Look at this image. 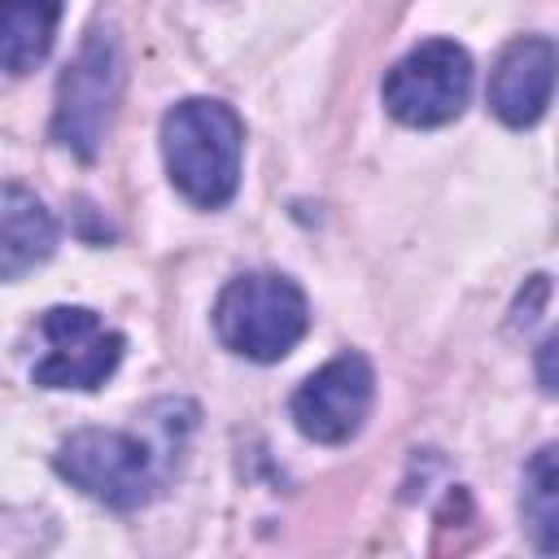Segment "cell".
<instances>
[{"instance_id":"1","label":"cell","mask_w":559,"mask_h":559,"mask_svg":"<svg viewBox=\"0 0 559 559\" xmlns=\"http://www.w3.org/2000/svg\"><path fill=\"white\" fill-rule=\"evenodd\" d=\"M245 127L223 100H179L162 118V157L170 183L201 210H218L240 183Z\"/></svg>"},{"instance_id":"2","label":"cell","mask_w":559,"mask_h":559,"mask_svg":"<svg viewBox=\"0 0 559 559\" xmlns=\"http://www.w3.org/2000/svg\"><path fill=\"white\" fill-rule=\"evenodd\" d=\"M306 323H310V310L301 288L288 275H271V271L236 275L214 301L218 341L231 354L253 362L284 358L306 336Z\"/></svg>"},{"instance_id":"3","label":"cell","mask_w":559,"mask_h":559,"mask_svg":"<svg viewBox=\"0 0 559 559\" xmlns=\"http://www.w3.org/2000/svg\"><path fill=\"white\" fill-rule=\"evenodd\" d=\"M472 96V57L454 39H424L384 74V109L406 127H441Z\"/></svg>"},{"instance_id":"4","label":"cell","mask_w":559,"mask_h":559,"mask_svg":"<svg viewBox=\"0 0 559 559\" xmlns=\"http://www.w3.org/2000/svg\"><path fill=\"white\" fill-rule=\"evenodd\" d=\"M57 472L87 498L131 511L157 493V467L144 441L114 428H83L61 441Z\"/></svg>"},{"instance_id":"5","label":"cell","mask_w":559,"mask_h":559,"mask_svg":"<svg viewBox=\"0 0 559 559\" xmlns=\"http://www.w3.org/2000/svg\"><path fill=\"white\" fill-rule=\"evenodd\" d=\"M39 336L44 354L35 362V384L44 389H96L122 358V336L83 306H52L39 319Z\"/></svg>"},{"instance_id":"6","label":"cell","mask_w":559,"mask_h":559,"mask_svg":"<svg viewBox=\"0 0 559 559\" xmlns=\"http://www.w3.org/2000/svg\"><path fill=\"white\" fill-rule=\"evenodd\" d=\"M371 402H376L371 362L362 354H341L301 380L288 411H293V424L301 437H310L319 445H341V441L358 437V428L371 415Z\"/></svg>"},{"instance_id":"7","label":"cell","mask_w":559,"mask_h":559,"mask_svg":"<svg viewBox=\"0 0 559 559\" xmlns=\"http://www.w3.org/2000/svg\"><path fill=\"white\" fill-rule=\"evenodd\" d=\"M118 48L105 31H92V39L79 48L74 66L61 74V87H57V118H52V135L92 157L96 144L105 140V127H109V114H114V100H118Z\"/></svg>"},{"instance_id":"8","label":"cell","mask_w":559,"mask_h":559,"mask_svg":"<svg viewBox=\"0 0 559 559\" xmlns=\"http://www.w3.org/2000/svg\"><path fill=\"white\" fill-rule=\"evenodd\" d=\"M559 83V48L542 35H524L502 48L489 74V109L507 127H533Z\"/></svg>"},{"instance_id":"9","label":"cell","mask_w":559,"mask_h":559,"mask_svg":"<svg viewBox=\"0 0 559 559\" xmlns=\"http://www.w3.org/2000/svg\"><path fill=\"white\" fill-rule=\"evenodd\" d=\"M52 245H57L52 214L39 205L35 192H26L22 183H9L0 201V275L22 280L35 262L52 253Z\"/></svg>"},{"instance_id":"10","label":"cell","mask_w":559,"mask_h":559,"mask_svg":"<svg viewBox=\"0 0 559 559\" xmlns=\"http://www.w3.org/2000/svg\"><path fill=\"white\" fill-rule=\"evenodd\" d=\"M61 0H4L0 9V66L9 74L35 70L57 35Z\"/></svg>"},{"instance_id":"11","label":"cell","mask_w":559,"mask_h":559,"mask_svg":"<svg viewBox=\"0 0 559 559\" xmlns=\"http://www.w3.org/2000/svg\"><path fill=\"white\" fill-rule=\"evenodd\" d=\"M520 515L537 550L559 555V445H542L524 467Z\"/></svg>"},{"instance_id":"12","label":"cell","mask_w":559,"mask_h":559,"mask_svg":"<svg viewBox=\"0 0 559 559\" xmlns=\"http://www.w3.org/2000/svg\"><path fill=\"white\" fill-rule=\"evenodd\" d=\"M537 380L546 393H559V328L537 345Z\"/></svg>"}]
</instances>
